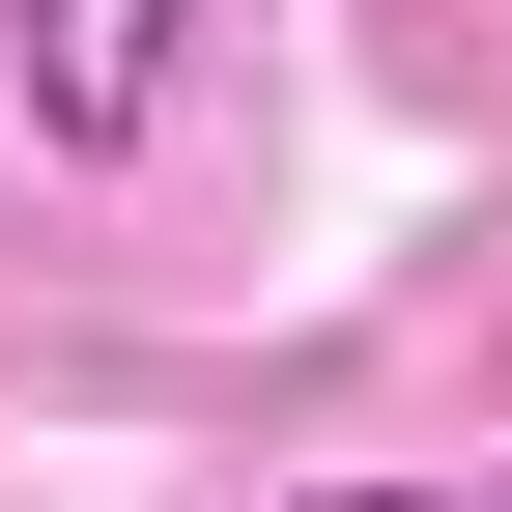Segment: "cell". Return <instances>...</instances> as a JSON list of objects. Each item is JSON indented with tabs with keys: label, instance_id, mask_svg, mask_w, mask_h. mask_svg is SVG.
<instances>
[{
	"label": "cell",
	"instance_id": "cell-2",
	"mask_svg": "<svg viewBox=\"0 0 512 512\" xmlns=\"http://www.w3.org/2000/svg\"><path fill=\"white\" fill-rule=\"evenodd\" d=\"M313 512H512V484H313Z\"/></svg>",
	"mask_w": 512,
	"mask_h": 512
},
{
	"label": "cell",
	"instance_id": "cell-1",
	"mask_svg": "<svg viewBox=\"0 0 512 512\" xmlns=\"http://www.w3.org/2000/svg\"><path fill=\"white\" fill-rule=\"evenodd\" d=\"M171 29H200V0H0V200L143 143L171 114Z\"/></svg>",
	"mask_w": 512,
	"mask_h": 512
}]
</instances>
